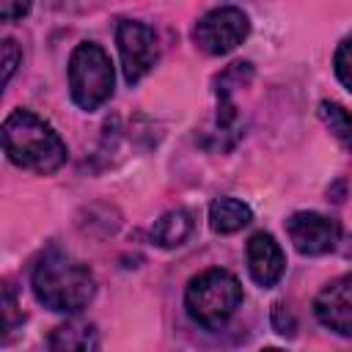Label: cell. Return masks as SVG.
I'll return each instance as SVG.
<instances>
[{
    "label": "cell",
    "mask_w": 352,
    "mask_h": 352,
    "mask_svg": "<svg viewBox=\"0 0 352 352\" xmlns=\"http://www.w3.org/2000/svg\"><path fill=\"white\" fill-rule=\"evenodd\" d=\"M286 234L297 253L302 256H322L338 248L341 226L338 220L319 214V212H294L286 220Z\"/></svg>",
    "instance_id": "52a82bcc"
},
{
    "label": "cell",
    "mask_w": 352,
    "mask_h": 352,
    "mask_svg": "<svg viewBox=\"0 0 352 352\" xmlns=\"http://www.w3.org/2000/svg\"><path fill=\"white\" fill-rule=\"evenodd\" d=\"M33 294L50 311L77 314L94 300L96 280L82 261L52 250L33 270Z\"/></svg>",
    "instance_id": "7a4b0ae2"
},
{
    "label": "cell",
    "mask_w": 352,
    "mask_h": 352,
    "mask_svg": "<svg viewBox=\"0 0 352 352\" xmlns=\"http://www.w3.org/2000/svg\"><path fill=\"white\" fill-rule=\"evenodd\" d=\"M242 302V283L228 270H204L198 272L184 292V305L192 322L206 330L223 327Z\"/></svg>",
    "instance_id": "3957f363"
},
{
    "label": "cell",
    "mask_w": 352,
    "mask_h": 352,
    "mask_svg": "<svg viewBox=\"0 0 352 352\" xmlns=\"http://www.w3.org/2000/svg\"><path fill=\"white\" fill-rule=\"evenodd\" d=\"M28 11H30L28 3H0V19H6V22L16 19V16H25Z\"/></svg>",
    "instance_id": "ac0fdd59"
},
{
    "label": "cell",
    "mask_w": 352,
    "mask_h": 352,
    "mask_svg": "<svg viewBox=\"0 0 352 352\" xmlns=\"http://www.w3.org/2000/svg\"><path fill=\"white\" fill-rule=\"evenodd\" d=\"M344 253H346V256H352V245H349V248H346V250H344Z\"/></svg>",
    "instance_id": "ffe728a7"
},
{
    "label": "cell",
    "mask_w": 352,
    "mask_h": 352,
    "mask_svg": "<svg viewBox=\"0 0 352 352\" xmlns=\"http://www.w3.org/2000/svg\"><path fill=\"white\" fill-rule=\"evenodd\" d=\"M0 50H3V82H8V80L14 77L19 60H22V52H19V47H16L14 38H6Z\"/></svg>",
    "instance_id": "e0dca14e"
},
{
    "label": "cell",
    "mask_w": 352,
    "mask_h": 352,
    "mask_svg": "<svg viewBox=\"0 0 352 352\" xmlns=\"http://www.w3.org/2000/svg\"><path fill=\"white\" fill-rule=\"evenodd\" d=\"M261 352H283V349H278V346H267V349H261Z\"/></svg>",
    "instance_id": "d6986e66"
},
{
    "label": "cell",
    "mask_w": 352,
    "mask_h": 352,
    "mask_svg": "<svg viewBox=\"0 0 352 352\" xmlns=\"http://www.w3.org/2000/svg\"><path fill=\"white\" fill-rule=\"evenodd\" d=\"M3 148L14 165L33 173H55L69 157L60 135L44 118L22 107L3 121Z\"/></svg>",
    "instance_id": "6da1fadb"
},
{
    "label": "cell",
    "mask_w": 352,
    "mask_h": 352,
    "mask_svg": "<svg viewBox=\"0 0 352 352\" xmlns=\"http://www.w3.org/2000/svg\"><path fill=\"white\" fill-rule=\"evenodd\" d=\"M19 305H16V294H14V289H11V283H6L3 286V333H6V338L16 330V324L22 322V314L16 311Z\"/></svg>",
    "instance_id": "9a60e30c"
},
{
    "label": "cell",
    "mask_w": 352,
    "mask_h": 352,
    "mask_svg": "<svg viewBox=\"0 0 352 352\" xmlns=\"http://www.w3.org/2000/svg\"><path fill=\"white\" fill-rule=\"evenodd\" d=\"M333 69H336L338 82H341L346 91H352V33H349L346 38H341V44L336 47Z\"/></svg>",
    "instance_id": "5bb4252c"
},
{
    "label": "cell",
    "mask_w": 352,
    "mask_h": 352,
    "mask_svg": "<svg viewBox=\"0 0 352 352\" xmlns=\"http://www.w3.org/2000/svg\"><path fill=\"white\" fill-rule=\"evenodd\" d=\"M151 234H154V242H157L160 248H179V245H184L187 236L192 234V217H190V212H184V209H170V212H165V214L154 223Z\"/></svg>",
    "instance_id": "7c38bea8"
},
{
    "label": "cell",
    "mask_w": 352,
    "mask_h": 352,
    "mask_svg": "<svg viewBox=\"0 0 352 352\" xmlns=\"http://www.w3.org/2000/svg\"><path fill=\"white\" fill-rule=\"evenodd\" d=\"M248 33H250L248 14L236 6H220V8L206 11L195 22L192 41L206 55H228L248 38Z\"/></svg>",
    "instance_id": "5b68a950"
},
{
    "label": "cell",
    "mask_w": 352,
    "mask_h": 352,
    "mask_svg": "<svg viewBox=\"0 0 352 352\" xmlns=\"http://www.w3.org/2000/svg\"><path fill=\"white\" fill-rule=\"evenodd\" d=\"M116 44H118V55H121V69L126 82H138L143 80L157 58H160V41L151 25L138 22V19H124L116 28Z\"/></svg>",
    "instance_id": "8992f818"
},
{
    "label": "cell",
    "mask_w": 352,
    "mask_h": 352,
    "mask_svg": "<svg viewBox=\"0 0 352 352\" xmlns=\"http://www.w3.org/2000/svg\"><path fill=\"white\" fill-rule=\"evenodd\" d=\"M314 314L336 336L352 338V272L322 286L314 300Z\"/></svg>",
    "instance_id": "ba28073f"
},
{
    "label": "cell",
    "mask_w": 352,
    "mask_h": 352,
    "mask_svg": "<svg viewBox=\"0 0 352 352\" xmlns=\"http://www.w3.org/2000/svg\"><path fill=\"white\" fill-rule=\"evenodd\" d=\"M253 220V212L245 201L223 195L209 206V226L214 234H234L239 228H245Z\"/></svg>",
    "instance_id": "8fae6325"
},
{
    "label": "cell",
    "mask_w": 352,
    "mask_h": 352,
    "mask_svg": "<svg viewBox=\"0 0 352 352\" xmlns=\"http://www.w3.org/2000/svg\"><path fill=\"white\" fill-rule=\"evenodd\" d=\"M113 60L96 41H82L69 55V94L77 107L96 110L113 96Z\"/></svg>",
    "instance_id": "277c9868"
},
{
    "label": "cell",
    "mask_w": 352,
    "mask_h": 352,
    "mask_svg": "<svg viewBox=\"0 0 352 352\" xmlns=\"http://www.w3.org/2000/svg\"><path fill=\"white\" fill-rule=\"evenodd\" d=\"M245 253H248V272L261 289H270L280 280V275L286 270V256L270 231H256L248 239Z\"/></svg>",
    "instance_id": "9c48e42d"
},
{
    "label": "cell",
    "mask_w": 352,
    "mask_h": 352,
    "mask_svg": "<svg viewBox=\"0 0 352 352\" xmlns=\"http://www.w3.org/2000/svg\"><path fill=\"white\" fill-rule=\"evenodd\" d=\"M319 118H322V124L330 129V135H333L346 151H352V113H349L344 104L324 99V102H319Z\"/></svg>",
    "instance_id": "4fadbf2b"
},
{
    "label": "cell",
    "mask_w": 352,
    "mask_h": 352,
    "mask_svg": "<svg viewBox=\"0 0 352 352\" xmlns=\"http://www.w3.org/2000/svg\"><path fill=\"white\" fill-rule=\"evenodd\" d=\"M50 352H99V333L82 319L63 322L50 333Z\"/></svg>",
    "instance_id": "30bf717a"
},
{
    "label": "cell",
    "mask_w": 352,
    "mask_h": 352,
    "mask_svg": "<svg viewBox=\"0 0 352 352\" xmlns=\"http://www.w3.org/2000/svg\"><path fill=\"white\" fill-rule=\"evenodd\" d=\"M272 327H275V333H280L286 338H292L294 330H297V319H294V314L283 302H275L272 305Z\"/></svg>",
    "instance_id": "2e32d148"
}]
</instances>
